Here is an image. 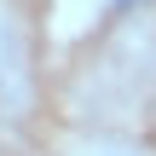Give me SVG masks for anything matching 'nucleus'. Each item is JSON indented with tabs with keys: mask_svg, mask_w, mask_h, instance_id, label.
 Listing matches in <instances>:
<instances>
[]
</instances>
